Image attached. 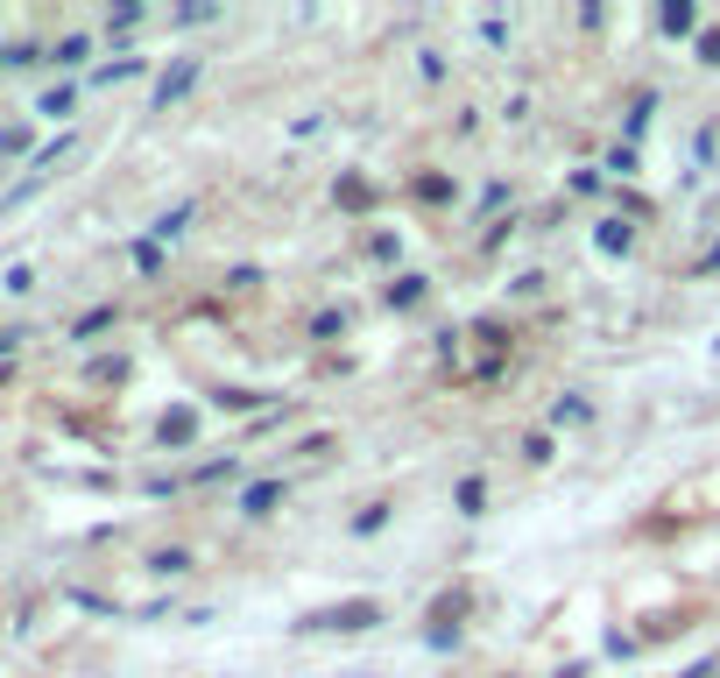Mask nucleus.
Here are the masks:
<instances>
[{
	"label": "nucleus",
	"instance_id": "1",
	"mask_svg": "<svg viewBox=\"0 0 720 678\" xmlns=\"http://www.w3.org/2000/svg\"><path fill=\"white\" fill-rule=\"evenodd\" d=\"M382 623V600H333V608H318V615H304V636L311 629H333V636H361V629H375Z\"/></svg>",
	"mask_w": 720,
	"mask_h": 678
},
{
	"label": "nucleus",
	"instance_id": "2",
	"mask_svg": "<svg viewBox=\"0 0 720 678\" xmlns=\"http://www.w3.org/2000/svg\"><path fill=\"white\" fill-rule=\"evenodd\" d=\"M276 502H283V480H262V488H247V495H241V516H268Z\"/></svg>",
	"mask_w": 720,
	"mask_h": 678
},
{
	"label": "nucleus",
	"instance_id": "3",
	"mask_svg": "<svg viewBox=\"0 0 720 678\" xmlns=\"http://www.w3.org/2000/svg\"><path fill=\"white\" fill-rule=\"evenodd\" d=\"M191 79H199V64H178V71H170V79H163V85H155V107H170V100H184V92H191Z\"/></svg>",
	"mask_w": 720,
	"mask_h": 678
},
{
	"label": "nucleus",
	"instance_id": "4",
	"mask_svg": "<svg viewBox=\"0 0 720 678\" xmlns=\"http://www.w3.org/2000/svg\"><path fill=\"white\" fill-rule=\"evenodd\" d=\"M191 432H199V417H191V411L163 417V445H191Z\"/></svg>",
	"mask_w": 720,
	"mask_h": 678
},
{
	"label": "nucleus",
	"instance_id": "5",
	"mask_svg": "<svg viewBox=\"0 0 720 678\" xmlns=\"http://www.w3.org/2000/svg\"><path fill=\"white\" fill-rule=\"evenodd\" d=\"M466 600H474V594H466V587H459V594H445L438 608H432V623H459V615H466Z\"/></svg>",
	"mask_w": 720,
	"mask_h": 678
},
{
	"label": "nucleus",
	"instance_id": "6",
	"mask_svg": "<svg viewBox=\"0 0 720 678\" xmlns=\"http://www.w3.org/2000/svg\"><path fill=\"white\" fill-rule=\"evenodd\" d=\"M424 297V276H396L388 283V304H417Z\"/></svg>",
	"mask_w": 720,
	"mask_h": 678
},
{
	"label": "nucleus",
	"instance_id": "7",
	"mask_svg": "<svg viewBox=\"0 0 720 678\" xmlns=\"http://www.w3.org/2000/svg\"><path fill=\"white\" fill-rule=\"evenodd\" d=\"M382 523H388V502H367V509L354 516V530H361V537H375V530H382Z\"/></svg>",
	"mask_w": 720,
	"mask_h": 678
},
{
	"label": "nucleus",
	"instance_id": "8",
	"mask_svg": "<svg viewBox=\"0 0 720 678\" xmlns=\"http://www.w3.org/2000/svg\"><path fill=\"white\" fill-rule=\"evenodd\" d=\"M410 191H417V199H424V205H445V199H453V184H445V178H417Z\"/></svg>",
	"mask_w": 720,
	"mask_h": 678
},
{
	"label": "nucleus",
	"instance_id": "9",
	"mask_svg": "<svg viewBox=\"0 0 720 678\" xmlns=\"http://www.w3.org/2000/svg\"><path fill=\"white\" fill-rule=\"evenodd\" d=\"M480 502H488V488H480V480H459V516H480Z\"/></svg>",
	"mask_w": 720,
	"mask_h": 678
},
{
	"label": "nucleus",
	"instance_id": "10",
	"mask_svg": "<svg viewBox=\"0 0 720 678\" xmlns=\"http://www.w3.org/2000/svg\"><path fill=\"white\" fill-rule=\"evenodd\" d=\"M212 403H220V411H255L262 396H255V389H220V396H212Z\"/></svg>",
	"mask_w": 720,
	"mask_h": 678
},
{
	"label": "nucleus",
	"instance_id": "11",
	"mask_svg": "<svg viewBox=\"0 0 720 678\" xmlns=\"http://www.w3.org/2000/svg\"><path fill=\"white\" fill-rule=\"evenodd\" d=\"M92 43H85V36H64V43H57V64H78V57H85Z\"/></svg>",
	"mask_w": 720,
	"mask_h": 678
},
{
	"label": "nucleus",
	"instance_id": "12",
	"mask_svg": "<svg viewBox=\"0 0 720 678\" xmlns=\"http://www.w3.org/2000/svg\"><path fill=\"white\" fill-rule=\"evenodd\" d=\"M699 57H707V64H720V29H713V36H699Z\"/></svg>",
	"mask_w": 720,
	"mask_h": 678
},
{
	"label": "nucleus",
	"instance_id": "13",
	"mask_svg": "<svg viewBox=\"0 0 720 678\" xmlns=\"http://www.w3.org/2000/svg\"><path fill=\"white\" fill-rule=\"evenodd\" d=\"M713 678H720V665H713Z\"/></svg>",
	"mask_w": 720,
	"mask_h": 678
}]
</instances>
